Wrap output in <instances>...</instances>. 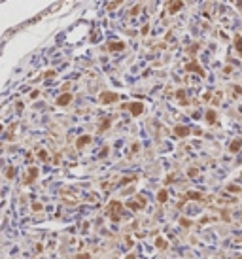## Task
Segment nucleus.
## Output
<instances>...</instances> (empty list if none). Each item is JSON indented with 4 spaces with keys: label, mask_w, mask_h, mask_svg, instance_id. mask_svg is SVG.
Returning a JSON list of instances; mask_svg holds the SVG:
<instances>
[{
    "label": "nucleus",
    "mask_w": 242,
    "mask_h": 259,
    "mask_svg": "<svg viewBox=\"0 0 242 259\" xmlns=\"http://www.w3.org/2000/svg\"><path fill=\"white\" fill-rule=\"evenodd\" d=\"M127 206L129 208H133V210H140V208H144L146 206V200H144V197H134V199H130L129 202H127Z\"/></svg>",
    "instance_id": "obj_1"
},
{
    "label": "nucleus",
    "mask_w": 242,
    "mask_h": 259,
    "mask_svg": "<svg viewBox=\"0 0 242 259\" xmlns=\"http://www.w3.org/2000/svg\"><path fill=\"white\" fill-rule=\"evenodd\" d=\"M121 208H123V206H121V202H110V216H112L114 219H117L119 218V212H121Z\"/></svg>",
    "instance_id": "obj_2"
},
{
    "label": "nucleus",
    "mask_w": 242,
    "mask_h": 259,
    "mask_svg": "<svg viewBox=\"0 0 242 259\" xmlns=\"http://www.w3.org/2000/svg\"><path fill=\"white\" fill-rule=\"evenodd\" d=\"M117 98H119V97H117L115 93H102V95H100V102L106 104V102H114V100H117Z\"/></svg>",
    "instance_id": "obj_3"
},
{
    "label": "nucleus",
    "mask_w": 242,
    "mask_h": 259,
    "mask_svg": "<svg viewBox=\"0 0 242 259\" xmlns=\"http://www.w3.org/2000/svg\"><path fill=\"white\" fill-rule=\"evenodd\" d=\"M70 100H72V95H70V93H64V95H61V97L57 98V104H59V106H66Z\"/></svg>",
    "instance_id": "obj_4"
},
{
    "label": "nucleus",
    "mask_w": 242,
    "mask_h": 259,
    "mask_svg": "<svg viewBox=\"0 0 242 259\" xmlns=\"http://www.w3.org/2000/svg\"><path fill=\"white\" fill-rule=\"evenodd\" d=\"M129 108H130V112H133V116H138V114H142V110H144L142 102H133V104H130Z\"/></svg>",
    "instance_id": "obj_5"
},
{
    "label": "nucleus",
    "mask_w": 242,
    "mask_h": 259,
    "mask_svg": "<svg viewBox=\"0 0 242 259\" xmlns=\"http://www.w3.org/2000/svg\"><path fill=\"white\" fill-rule=\"evenodd\" d=\"M174 132L178 134V136H187V134H189V127H182V125H180V127L174 129Z\"/></svg>",
    "instance_id": "obj_6"
},
{
    "label": "nucleus",
    "mask_w": 242,
    "mask_h": 259,
    "mask_svg": "<svg viewBox=\"0 0 242 259\" xmlns=\"http://www.w3.org/2000/svg\"><path fill=\"white\" fill-rule=\"evenodd\" d=\"M187 70H193V72H199L201 76H204V70H202V68H201V66H199V64H197V63H189V64H187Z\"/></svg>",
    "instance_id": "obj_7"
},
{
    "label": "nucleus",
    "mask_w": 242,
    "mask_h": 259,
    "mask_svg": "<svg viewBox=\"0 0 242 259\" xmlns=\"http://www.w3.org/2000/svg\"><path fill=\"white\" fill-rule=\"evenodd\" d=\"M240 146H242V140L238 138V140H235V142H231L229 150H231V151H238V150H240Z\"/></svg>",
    "instance_id": "obj_8"
},
{
    "label": "nucleus",
    "mask_w": 242,
    "mask_h": 259,
    "mask_svg": "<svg viewBox=\"0 0 242 259\" xmlns=\"http://www.w3.org/2000/svg\"><path fill=\"white\" fill-rule=\"evenodd\" d=\"M182 8V0H174V2H170V12H178V10Z\"/></svg>",
    "instance_id": "obj_9"
},
{
    "label": "nucleus",
    "mask_w": 242,
    "mask_h": 259,
    "mask_svg": "<svg viewBox=\"0 0 242 259\" xmlns=\"http://www.w3.org/2000/svg\"><path fill=\"white\" fill-rule=\"evenodd\" d=\"M87 142H91V136H81V138L78 140V144H76V146H78V148H81V146H85Z\"/></svg>",
    "instance_id": "obj_10"
},
{
    "label": "nucleus",
    "mask_w": 242,
    "mask_h": 259,
    "mask_svg": "<svg viewBox=\"0 0 242 259\" xmlns=\"http://www.w3.org/2000/svg\"><path fill=\"white\" fill-rule=\"evenodd\" d=\"M110 49H112V51H117V49H123V44H121V42H115V44H110Z\"/></svg>",
    "instance_id": "obj_11"
},
{
    "label": "nucleus",
    "mask_w": 242,
    "mask_h": 259,
    "mask_svg": "<svg viewBox=\"0 0 242 259\" xmlns=\"http://www.w3.org/2000/svg\"><path fill=\"white\" fill-rule=\"evenodd\" d=\"M206 119L210 121V123H214V121H216V112H214V110H210V112L206 114Z\"/></svg>",
    "instance_id": "obj_12"
},
{
    "label": "nucleus",
    "mask_w": 242,
    "mask_h": 259,
    "mask_svg": "<svg viewBox=\"0 0 242 259\" xmlns=\"http://www.w3.org/2000/svg\"><path fill=\"white\" fill-rule=\"evenodd\" d=\"M157 199H159V202H164V200H167V191H159V195H157Z\"/></svg>",
    "instance_id": "obj_13"
},
{
    "label": "nucleus",
    "mask_w": 242,
    "mask_h": 259,
    "mask_svg": "<svg viewBox=\"0 0 242 259\" xmlns=\"http://www.w3.org/2000/svg\"><path fill=\"white\" fill-rule=\"evenodd\" d=\"M155 244H157L159 250H164V248H167V242H164L163 238H157V242H155Z\"/></svg>",
    "instance_id": "obj_14"
},
{
    "label": "nucleus",
    "mask_w": 242,
    "mask_h": 259,
    "mask_svg": "<svg viewBox=\"0 0 242 259\" xmlns=\"http://www.w3.org/2000/svg\"><path fill=\"white\" fill-rule=\"evenodd\" d=\"M36 174H38V170H36V168H30V172H28V182H32V180L36 178Z\"/></svg>",
    "instance_id": "obj_15"
},
{
    "label": "nucleus",
    "mask_w": 242,
    "mask_h": 259,
    "mask_svg": "<svg viewBox=\"0 0 242 259\" xmlns=\"http://www.w3.org/2000/svg\"><path fill=\"white\" fill-rule=\"evenodd\" d=\"M235 42H236V48H238V53H242V40H240V36H236V38H235Z\"/></svg>",
    "instance_id": "obj_16"
},
{
    "label": "nucleus",
    "mask_w": 242,
    "mask_h": 259,
    "mask_svg": "<svg viewBox=\"0 0 242 259\" xmlns=\"http://www.w3.org/2000/svg\"><path fill=\"white\" fill-rule=\"evenodd\" d=\"M201 193H187V199H201Z\"/></svg>",
    "instance_id": "obj_17"
},
{
    "label": "nucleus",
    "mask_w": 242,
    "mask_h": 259,
    "mask_svg": "<svg viewBox=\"0 0 242 259\" xmlns=\"http://www.w3.org/2000/svg\"><path fill=\"white\" fill-rule=\"evenodd\" d=\"M76 259H91V255H89V253H80Z\"/></svg>",
    "instance_id": "obj_18"
},
{
    "label": "nucleus",
    "mask_w": 242,
    "mask_h": 259,
    "mask_svg": "<svg viewBox=\"0 0 242 259\" xmlns=\"http://www.w3.org/2000/svg\"><path fill=\"white\" fill-rule=\"evenodd\" d=\"M40 159H47V153L46 151H40Z\"/></svg>",
    "instance_id": "obj_19"
},
{
    "label": "nucleus",
    "mask_w": 242,
    "mask_h": 259,
    "mask_svg": "<svg viewBox=\"0 0 242 259\" xmlns=\"http://www.w3.org/2000/svg\"><path fill=\"white\" fill-rule=\"evenodd\" d=\"M0 131H2V127H0Z\"/></svg>",
    "instance_id": "obj_20"
}]
</instances>
